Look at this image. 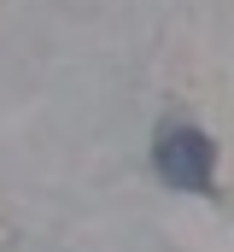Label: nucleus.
I'll list each match as a JSON object with an SVG mask.
<instances>
[{
    "instance_id": "f257e3e1",
    "label": "nucleus",
    "mask_w": 234,
    "mask_h": 252,
    "mask_svg": "<svg viewBox=\"0 0 234 252\" xmlns=\"http://www.w3.org/2000/svg\"><path fill=\"white\" fill-rule=\"evenodd\" d=\"M152 170L164 188H181V193H211L217 182V147L211 135L193 124H164L158 141H152Z\"/></svg>"
}]
</instances>
